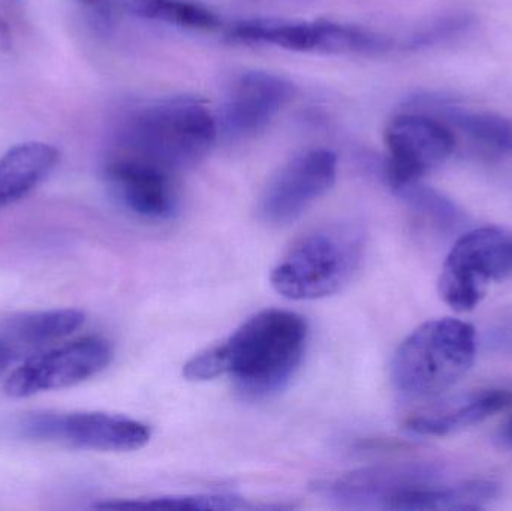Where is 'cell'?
Returning a JSON list of instances; mask_svg holds the SVG:
<instances>
[{
	"label": "cell",
	"mask_w": 512,
	"mask_h": 511,
	"mask_svg": "<svg viewBox=\"0 0 512 511\" xmlns=\"http://www.w3.org/2000/svg\"><path fill=\"white\" fill-rule=\"evenodd\" d=\"M477 333L456 318L421 324L397 348L391 363L394 389L408 401H427L456 386L474 366Z\"/></svg>",
	"instance_id": "3957f363"
},
{
	"label": "cell",
	"mask_w": 512,
	"mask_h": 511,
	"mask_svg": "<svg viewBox=\"0 0 512 511\" xmlns=\"http://www.w3.org/2000/svg\"><path fill=\"white\" fill-rule=\"evenodd\" d=\"M81 2L96 6V8H104V6L107 5V0H81Z\"/></svg>",
	"instance_id": "d4e9b609"
},
{
	"label": "cell",
	"mask_w": 512,
	"mask_h": 511,
	"mask_svg": "<svg viewBox=\"0 0 512 511\" xmlns=\"http://www.w3.org/2000/svg\"><path fill=\"white\" fill-rule=\"evenodd\" d=\"M364 233L351 222L315 228L297 240L271 272V285L291 300H318L342 290L363 261Z\"/></svg>",
	"instance_id": "277c9868"
},
{
	"label": "cell",
	"mask_w": 512,
	"mask_h": 511,
	"mask_svg": "<svg viewBox=\"0 0 512 511\" xmlns=\"http://www.w3.org/2000/svg\"><path fill=\"white\" fill-rule=\"evenodd\" d=\"M102 510H242L248 509L245 501L236 495L197 494L167 495L143 500H117L96 504Z\"/></svg>",
	"instance_id": "ffe728a7"
},
{
	"label": "cell",
	"mask_w": 512,
	"mask_h": 511,
	"mask_svg": "<svg viewBox=\"0 0 512 511\" xmlns=\"http://www.w3.org/2000/svg\"><path fill=\"white\" fill-rule=\"evenodd\" d=\"M307 324L283 309H267L222 342L227 374L252 399L268 398L288 386L303 360Z\"/></svg>",
	"instance_id": "6da1fadb"
},
{
	"label": "cell",
	"mask_w": 512,
	"mask_h": 511,
	"mask_svg": "<svg viewBox=\"0 0 512 511\" xmlns=\"http://www.w3.org/2000/svg\"><path fill=\"white\" fill-rule=\"evenodd\" d=\"M294 95L295 86L285 77L270 72H245L231 84L218 126L228 137H251L261 132Z\"/></svg>",
	"instance_id": "7c38bea8"
},
{
	"label": "cell",
	"mask_w": 512,
	"mask_h": 511,
	"mask_svg": "<svg viewBox=\"0 0 512 511\" xmlns=\"http://www.w3.org/2000/svg\"><path fill=\"white\" fill-rule=\"evenodd\" d=\"M3 369H5V366H3L2 363H0V372H2Z\"/></svg>",
	"instance_id": "484cf974"
},
{
	"label": "cell",
	"mask_w": 512,
	"mask_h": 511,
	"mask_svg": "<svg viewBox=\"0 0 512 511\" xmlns=\"http://www.w3.org/2000/svg\"><path fill=\"white\" fill-rule=\"evenodd\" d=\"M512 278V230L481 227L463 234L442 266L439 294L454 311L480 305L492 282Z\"/></svg>",
	"instance_id": "5b68a950"
},
{
	"label": "cell",
	"mask_w": 512,
	"mask_h": 511,
	"mask_svg": "<svg viewBox=\"0 0 512 511\" xmlns=\"http://www.w3.org/2000/svg\"><path fill=\"white\" fill-rule=\"evenodd\" d=\"M397 195L418 215L432 222L442 231L456 230L463 221V213L450 198L423 185L421 180L397 189Z\"/></svg>",
	"instance_id": "44dd1931"
},
{
	"label": "cell",
	"mask_w": 512,
	"mask_h": 511,
	"mask_svg": "<svg viewBox=\"0 0 512 511\" xmlns=\"http://www.w3.org/2000/svg\"><path fill=\"white\" fill-rule=\"evenodd\" d=\"M411 110L423 111L433 116L444 117L447 123L468 135L477 143L502 152L512 153V119L489 111H472L451 107L430 96H420L409 102Z\"/></svg>",
	"instance_id": "ac0fdd59"
},
{
	"label": "cell",
	"mask_w": 512,
	"mask_h": 511,
	"mask_svg": "<svg viewBox=\"0 0 512 511\" xmlns=\"http://www.w3.org/2000/svg\"><path fill=\"white\" fill-rule=\"evenodd\" d=\"M472 20L466 14H450L436 18L427 26L421 27L417 32L405 39L403 47L417 50V48L433 47L441 42L450 41L471 26Z\"/></svg>",
	"instance_id": "7402d4cb"
},
{
	"label": "cell",
	"mask_w": 512,
	"mask_h": 511,
	"mask_svg": "<svg viewBox=\"0 0 512 511\" xmlns=\"http://www.w3.org/2000/svg\"><path fill=\"white\" fill-rule=\"evenodd\" d=\"M86 320L80 309L21 312L0 321V351L9 363L38 348L68 338Z\"/></svg>",
	"instance_id": "5bb4252c"
},
{
	"label": "cell",
	"mask_w": 512,
	"mask_h": 511,
	"mask_svg": "<svg viewBox=\"0 0 512 511\" xmlns=\"http://www.w3.org/2000/svg\"><path fill=\"white\" fill-rule=\"evenodd\" d=\"M499 488L489 480H469L453 486L420 483L393 498L387 510L477 511L498 497Z\"/></svg>",
	"instance_id": "9a60e30c"
},
{
	"label": "cell",
	"mask_w": 512,
	"mask_h": 511,
	"mask_svg": "<svg viewBox=\"0 0 512 511\" xmlns=\"http://www.w3.org/2000/svg\"><path fill=\"white\" fill-rule=\"evenodd\" d=\"M512 405V393L505 390H489L477 393L463 404L435 413H420L405 420V428L412 434L424 437H445L478 425L493 414Z\"/></svg>",
	"instance_id": "e0dca14e"
},
{
	"label": "cell",
	"mask_w": 512,
	"mask_h": 511,
	"mask_svg": "<svg viewBox=\"0 0 512 511\" xmlns=\"http://www.w3.org/2000/svg\"><path fill=\"white\" fill-rule=\"evenodd\" d=\"M498 441L505 449L512 450V414L499 429Z\"/></svg>",
	"instance_id": "cb8c5ba5"
},
{
	"label": "cell",
	"mask_w": 512,
	"mask_h": 511,
	"mask_svg": "<svg viewBox=\"0 0 512 511\" xmlns=\"http://www.w3.org/2000/svg\"><path fill=\"white\" fill-rule=\"evenodd\" d=\"M171 171L114 152L104 168L111 194L129 212L147 221H167L179 207V195Z\"/></svg>",
	"instance_id": "8fae6325"
},
{
	"label": "cell",
	"mask_w": 512,
	"mask_h": 511,
	"mask_svg": "<svg viewBox=\"0 0 512 511\" xmlns=\"http://www.w3.org/2000/svg\"><path fill=\"white\" fill-rule=\"evenodd\" d=\"M113 348L101 336H86L69 344L27 357L5 381L6 395L30 398L51 390L68 389L98 375L110 365Z\"/></svg>",
	"instance_id": "9c48e42d"
},
{
	"label": "cell",
	"mask_w": 512,
	"mask_h": 511,
	"mask_svg": "<svg viewBox=\"0 0 512 511\" xmlns=\"http://www.w3.org/2000/svg\"><path fill=\"white\" fill-rule=\"evenodd\" d=\"M132 14L150 20L164 21L188 29H215L219 18L212 9L195 0H122Z\"/></svg>",
	"instance_id": "d6986e66"
},
{
	"label": "cell",
	"mask_w": 512,
	"mask_h": 511,
	"mask_svg": "<svg viewBox=\"0 0 512 511\" xmlns=\"http://www.w3.org/2000/svg\"><path fill=\"white\" fill-rule=\"evenodd\" d=\"M230 38L242 44L327 53H381L393 47V41L388 36L333 21L252 18L234 24L230 29Z\"/></svg>",
	"instance_id": "52a82bcc"
},
{
	"label": "cell",
	"mask_w": 512,
	"mask_h": 511,
	"mask_svg": "<svg viewBox=\"0 0 512 511\" xmlns=\"http://www.w3.org/2000/svg\"><path fill=\"white\" fill-rule=\"evenodd\" d=\"M337 177V156L312 149L286 162L265 186L258 215L268 225H288L324 197Z\"/></svg>",
	"instance_id": "30bf717a"
},
{
	"label": "cell",
	"mask_w": 512,
	"mask_h": 511,
	"mask_svg": "<svg viewBox=\"0 0 512 511\" xmlns=\"http://www.w3.org/2000/svg\"><path fill=\"white\" fill-rule=\"evenodd\" d=\"M385 144L388 149L385 179L397 191L444 164L456 149V138L447 122L408 108L388 123Z\"/></svg>",
	"instance_id": "ba28073f"
},
{
	"label": "cell",
	"mask_w": 512,
	"mask_h": 511,
	"mask_svg": "<svg viewBox=\"0 0 512 511\" xmlns=\"http://www.w3.org/2000/svg\"><path fill=\"white\" fill-rule=\"evenodd\" d=\"M435 479V470L426 465H381L346 474L325 485L322 491L342 507L387 510L400 492Z\"/></svg>",
	"instance_id": "4fadbf2b"
},
{
	"label": "cell",
	"mask_w": 512,
	"mask_h": 511,
	"mask_svg": "<svg viewBox=\"0 0 512 511\" xmlns=\"http://www.w3.org/2000/svg\"><path fill=\"white\" fill-rule=\"evenodd\" d=\"M17 428L27 440L92 452H135L143 449L152 437L149 426L144 423L101 411L27 414Z\"/></svg>",
	"instance_id": "8992f818"
},
{
	"label": "cell",
	"mask_w": 512,
	"mask_h": 511,
	"mask_svg": "<svg viewBox=\"0 0 512 511\" xmlns=\"http://www.w3.org/2000/svg\"><path fill=\"white\" fill-rule=\"evenodd\" d=\"M227 374V359L221 344L201 351L183 366V377L189 381H209Z\"/></svg>",
	"instance_id": "603a6c76"
},
{
	"label": "cell",
	"mask_w": 512,
	"mask_h": 511,
	"mask_svg": "<svg viewBox=\"0 0 512 511\" xmlns=\"http://www.w3.org/2000/svg\"><path fill=\"white\" fill-rule=\"evenodd\" d=\"M59 162L50 144L30 141L11 147L0 158V210L18 203L41 185Z\"/></svg>",
	"instance_id": "2e32d148"
},
{
	"label": "cell",
	"mask_w": 512,
	"mask_h": 511,
	"mask_svg": "<svg viewBox=\"0 0 512 511\" xmlns=\"http://www.w3.org/2000/svg\"><path fill=\"white\" fill-rule=\"evenodd\" d=\"M218 120L201 102L168 98L132 111L117 135V153L177 171L198 164L216 143Z\"/></svg>",
	"instance_id": "7a4b0ae2"
}]
</instances>
